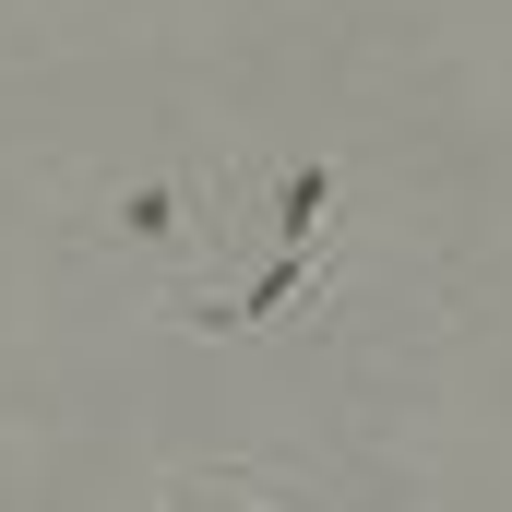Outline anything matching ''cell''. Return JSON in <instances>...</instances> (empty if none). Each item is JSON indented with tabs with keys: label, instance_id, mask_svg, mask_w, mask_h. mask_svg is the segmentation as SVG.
I'll use <instances>...</instances> for the list:
<instances>
[{
	"label": "cell",
	"instance_id": "cell-1",
	"mask_svg": "<svg viewBox=\"0 0 512 512\" xmlns=\"http://www.w3.org/2000/svg\"><path fill=\"white\" fill-rule=\"evenodd\" d=\"M167 512H346L310 465H274V453H227V465H179Z\"/></svg>",
	"mask_w": 512,
	"mask_h": 512
},
{
	"label": "cell",
	"instance_id": "cell-2",
	"mask_svg": "<svg viewBox=\"0 0 512 512\" xmlns=\"http://www.w3.org/2000/svg\"><path fill=\"white\" fill-rule=\"evenodd\" d=\"M334 215H346V167H334V155H298L251 227H262V239H334Z\"/></svg>",
	"mask_w": 512,
	"mask_h": 512
}]
</instances>
